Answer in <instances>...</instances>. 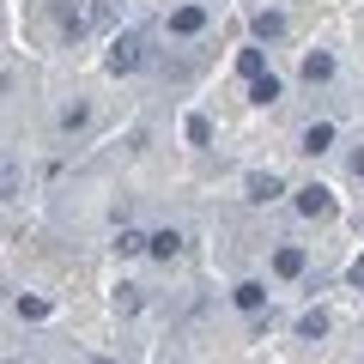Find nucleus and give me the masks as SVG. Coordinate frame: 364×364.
I'll return each mask as SVG.
<instances>
[{
    "label": "nucleus",
    "mask_w": 364,
    "mask_h": 364,
    "mask_svg": "<svg viewBox=\"0 0 364 364\" xmlns=\"http://www.w3.org/2000/svg\"><path fill=\"white\" fill-rule=\"evenodd\" d=\"M140 67H146V37L140 31H122L109 43V73H140Z\"/></svg>",
    "instance_id": "1"
},
{
    "label": "nucleus",
    "mask_w": 364,
    "mask_h": 364,
    "mask_svg": "<svg viewBox=\"0 0 364 364\" xmlns=\"http://www.w3.org/2000/svg\"><path fill=\"white\" fill-rule=\"evenodd\" d=\"M164 25H170V37H200V31H207V6L188 0V6H176V13L164 18Z\"/></svg>",
    "instance_id": "2"
},
{
    "label": "nucleus",
    "mask_w": 364,
    "mask_h": 364,
    "mask_svg": "<svg viewBox=\"0 0 364 364\" xmlns=\"http://www.w3.org/2000/svg\"><path fill=\"white\" fill-rule=\"evenodd\" d=\"M243 188H249V200H255V207H267V200H279V195H286V176H273V170H255V176H249Z\"/></svg>",
    "instance_id": "3"
},
{
    "label": "nucleus",
    "mask_w": 364,
    "mask_h": 364,
    "mask_svg": "<svg viewBox=\"0 0 364 364\" xmlns=\"http://www.w3.org/2000/svg\"><path fill=\"white\" fill-rule=\"evenodd\" d=\"M298 213L304 219H328L334 213V195H328L322 182H310V188H298Z\"/></svg>",
    "instance_id": "4"
},
{
    "label": "nucleus",
    "mask_w": 364,
    "mask_h": 364,
    "mask_svg": "<svg viewBox=\"0 0 364 364\" xmlns=\"http://www.w3.org/2000/svg\"><path fill=\"white\" fill-rule=\"evenodd\" d=\"M304 267H310V255H304L298 243H279V249H273V273H279V279H298Z\"/></svg>",
    "instance_id": "5"
},
{
    "label": "nucleus",
    "mask_w": 364,
    "mask_h": 364,
    "mask_svg": "<svg viewBox=\"0 0 364 364\" xmlns=\"http://www.w3.org/2000/svg\"><path fill=\"white\" fill-rule=\"evenodd\" d=\"M231 304H237V310H249V316H261V310H267V286H261V279H243V286L231 291Z\"/></svg>",
    "instance_id": "6"
},
{
    "label": "nucleus",
    "mask_w": 364,
    "mask_h": 364,
    "mask_svg": "<svg viewBox=\"0 0 364 364\" xmlns=\"http://www.w3.org/2000/svg\"><path fill=\"white\" fill-rule=\"evenodd\" d=\"M304 79H310V85H328V79H334V55L310 49V55H304Z\"/></svg>",
    "instance_id": "7"
},
{
    "label": "nucleus",
    "mask_w": 364,
    "mask_h": 364,
    "mask_svg": "<svg viewBox=\"0 0 364 364\" xmlns=\"http://www.w3.org/2000/svg\"><path fill=\"white\" fill-rule=\"evenodd\" d=\"M146 255H158V261H176L182 255V231H152V249Z\"/></svg>",
    "instance_id": "8"
},
{
    "label": "nucleus",
    "mask_w": 364,
    "mask_h": 364,
    "mask_svg": "<svg viewBox=\"0 0 364 364\" xmlns=\"http://www.w3.org/2000/svg\"><path fill=\"white\" fill-rule=\"evenodd\" d=\"M334 146V122H310L304 128V152H328Z\"/></svg>",
    "instance_id": "9"
},
{
    "label": "nucleus",
    "mask_w": 364,
    "mask_h": 364,
    "mask_svg": "<svg viewBox=\"0 0 364 364\" xmlns=\"http://www.w3.org/2000/svg\"><path fill=\"white\" fill-rule=\"evenodd\" d=\"M255 37L261 43H279V37H286V13H255Z\"/></svg>",
    "instance_id": "10"
},
{
    "label": "nucleus",
    "mask_w": 364,
    "mask_h": 364,
    "mask_svg": "<svg viewBox=\"0 0 364 364\" xmlns=\"http://www.w3.org/2000/svg\"><path fill=\"white\" fill-rule=\"evenodd\" d=\"M298 334H304V340H322V334H328V310H304V316H298Z\"/></svg>",
    "instance_id": "11"
},
{
    "label": "nucleus",
    "mask_w": 364,
    "mask_h": 364,
    "mask_svg": "<svg viewBox=\"0 0 364 364\" xmlns=\"http://www.w3.org/2000/svg\"><path fill=\"white\" fill-rule=\"evenodd\" d=\"M249 97H255V104H279V79H273V73L249 79Z\"/></svg>",
    "instance_id": "12"
},
{
    "label": "nucleus",
    "mask_w": 364,
    "mask_h": 364,
    "mask_svg": "<svg viewBox=\"0 0 364 364\" xmlns=\"http://www.w3.org/2000/svg\"><path fill=\"white\" fill-rule=\"evenodd\" d=\"M182 134H188V146H207L213 140V122L207 116H188V122H182Z\"/></svg>",
    "instance_id": "13"
},
{
    "label": "nucleus",
    "mask_w": 364,
    "mask_h": 364,
    "mask_svg": "<svg viewBox=\"0 0 364 364\" xmlns=\"http://www.w3.org/2000/svg\"><path fill=\"white\" fill-rule=\"evenodd\" d=\"M237 73H243V79H261V73H267V61H261V49H243V55H237Z\"/></svg>",
    "instance_id": "14"
},
{
    "label": "nucleus",
    "mask_w": 364,
    "mask_h": 364,
    "mask_svg": "<svg viewBox=\"0 0 364 364\" xmlns=\"http://www.w3.org/2000/svg\"><path fill=\"white\" fill-rule=\"evenodd\" d=\"M116 249H122V255H140V249H152V237H140V231H122V237H116Z\"/></svg>",
    "instance_id": "15"
},
{
    "label": "nucleus",
    "mask_w": 364,
    "mask_h": 364,
    "mask_svg": "<svg viewBox=\"0 0 364 364\" xmlns=\"http://www.w3.org/2000/svg\"><path fill=\"white\" fill-rule=\"evenodd\" d=\"M85 122H91V109H85V104H67V109H61V128H67V134L85 128Z\"/></svg>",
    "instance_id": "16"
},
{
    "label": "nucleus",
    "mask_w": 364,
    "mask_h": 364,
    "mask_svg": "<svg viewBox=\"0 0 364 364\" xmlns=\"http://www.w3.org/2000/svg\"><path fill=\"white\" fill-rule=\"evenodd\" d=\"M13 310H18V316H25V322H43V316H49V304H43V298H18V304H13Z\"/></svg>",
    "instance_id": "17"
},
{
    "label": "nucleus",
    "mask_w": 364,
    "mask_h": 364,
    "mask_svg": "<svg viewBox=\"0 0 364 364\" xmlns=\"http://www.w3.org/2000/svg\"><path fill=\"white\" fill-rule=\"evenodd\" d=\"M116 310H122V316L140 310V286H116Z\"/></svg>",
    "instance_id": "18"
},
{
    "label": "nucleus",
    "mask_w": 364,
    "mask_h": 364,
    "mask_svg": "<svg viewBox=\"0 0 364 364\" xmlns=\"http://www.w3.org/2000/svg\"><path fill=\"white\" fill-rule=\"evenodd\" d=\"M346 279H352V286H364V255L352 261V273H346Z\"/></svg>",
    "instance_id": "19"
},
{
    "label": "nucleus",
    "mask_w": 364,
    "mask_h": 364,
    "mask_svg": "<svg viewBox=\"0 0 364 364\" xmlns=\"http://www.w3.org/2000/svg\"><path fill=\"white\" fill-rule=\"evenodd\" d=\"M352 176H364V146H358V152H352Z\"/></svg>",
    "instance_id": "20"
},
{
    "label": "nucleus",
    "mask_w": 364,
    "mask_h": 364,
    "mask_svg": "<svg viewBox=\"0 0 364 364\" xmlns=\"http://www.w3.org/2000/svg\"><path fill=\"white\" fill-rule=\"evenodd\" d=\"M97 364H109V358H97Z\"/></svg>",
    "instance_id": "21"
}]
</instances>
